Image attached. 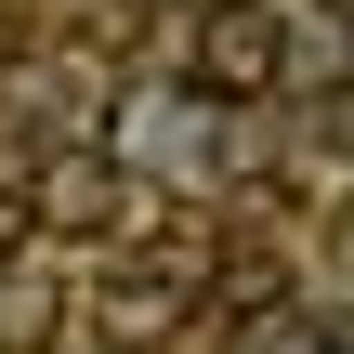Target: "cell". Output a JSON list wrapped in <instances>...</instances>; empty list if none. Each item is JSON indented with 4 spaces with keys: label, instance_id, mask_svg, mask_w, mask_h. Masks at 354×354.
I'll return each mask as SVG.
<instances>
[{
    "label": "cell",
    "instance_id": "7a4b0ae2",
    "mask_svg": "<svg viewBox=\"0 0 354 354\" xmlns=\"http://www.w3.org/2000/svg\"><path fill=\"white\" fill-rule=\"evenodd\" d=\"M289 79V13L276 0H210L197 13V105H263Z\"/></svg>",
    "mask_w": 354,
    "mask_h": 354
},
{
    "label": "cell",
    "instance_id": "6da1fadb",
    "mask_svg": "<svg viewBox=\"0 0 354 354\" xmlns=\"http://www.w3.org/2000/svg\"><path fill=\"white\" fill-rule=\"evenodd\" d=\"M79 315H92V342H105V354H158L184 315H197V263H184V250H118V263L92 276Z\"/></svg>",
    "mask_w": 354,
    "mask_h": 354
},
{
    "label": "cell",
    "instance_id": "277c9868",
    "mask_svg": "<svg viewBox=\"0 0 354 354\" xmlns=\"http://www.w3.org/2000/svg\"><path fill=\"white\" fill-rule=\"evenodd\" d=\"M26 236H39V223H26V184H0V263H13Z\"/></svg>",
    "mask_w": 354,
    "mask_h": 354
},
{
    "label": "cell",
    "instance_id": "3957f363",
    "mask_svg": "<svg viewBox=\"0 0 354 354\" xmlns=\"http://www.w3.org/2000/svg\"><path fill=\"white\" fill-rule=\"evenodd\" d=\"M131 210H145V184L118 171V158H92V145H66V158H39L26 171V223H53V236H131Z\"/></svg>",
    "mask_w": 354,
    "mask_h": 354
}]
</instances>
